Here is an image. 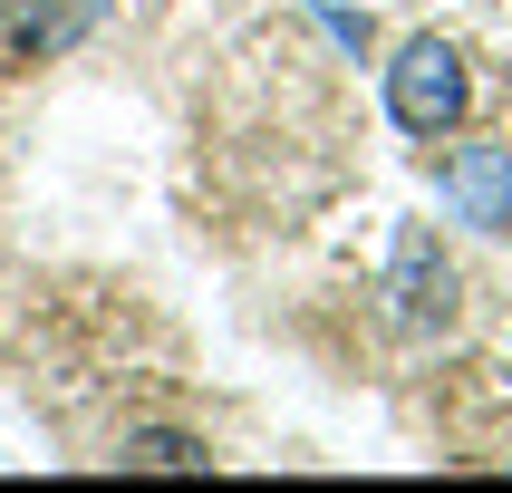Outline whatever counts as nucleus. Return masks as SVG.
<instances>
[{
  "label": "nucleus",
  "mask_w": 512,
  "mask_h": 493,
  "mask_svg": "<svg viewBox=\"0 0 512 493\" xmlns=\"http://www.w3.org/2000/svg\"><path fill=\"white\" fill-rule=\"evenodd\" d=\"M387 107H397L406 136H445V126H464V107H474V78H464V58L445 49V39H416V49L387 68Z\"/></svg>",
  "instance_id": "obj_1"
},
{
  "label": "nucleus",
  "mask_w": 512,
  "mask_h": 493,
  "mask_svg": "<svg viewBox=\"0 0 512 493\" xmlns=\"http://www.w3.org/2000/svg\"><path fill=\"white\" fill-rule=\"evenodd\" d=\"M445 194H455L464 223L512 232V155L503 145H455V155H445Z\"/></svg>",
  "instance_id": "obj_2"
},
{
  "label": "nucleus",
  "mask_w": 512,
  "mask_h": 493,
  "mask_svg": "<svg viewBox=\"0 0 512 493\" xmlns=\"http://www.w3.org/2000/svg\"><path fill=\"white\" fill-rule=\"evenodd\" d=\"M97 20H107V0H0L10 58H58V49H78Z\"/></svg>",
  "instance_id": "obj_3"
},
{
  "label": "nucleus",
  "mask_w": 512,
  "mask_h": 493,
  "mask_svg": "<svg viewBox=\"0 0 512 493\" xmlns=\"http://www.w3.org/2000/svg\"><path fill=\"white\" fill-rule=\"evenodd\" d=\"M397 319L406 329H445V319H455V261L435 252L426 232L397 242Z\"/></svg>",
  "instance_id": "obj_4"
},
{
  "label": "nucleus",
  "mask_w": 512,
  "mask_h": 493,
  "mask_svg": "<svg viewBox=\"0 0 512 493\" xmlns=\"http://www.w3.org/2000/svg\"><path fill=\"white\" fill-rule=\"evenodd\" d=\"M203 435H126V474H203Z\"/></svg>",
  "instance_id": "obj_5"
}]
</instances>
